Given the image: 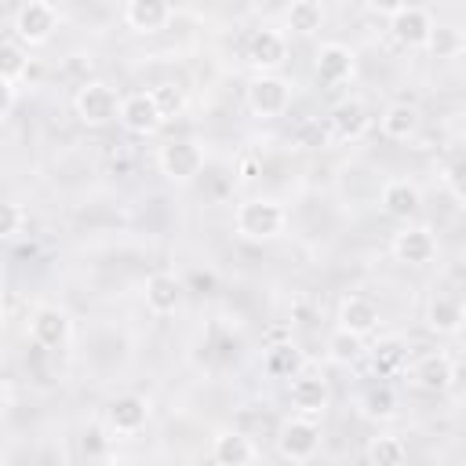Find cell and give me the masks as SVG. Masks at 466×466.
<instances>
[{
  "label": "cell",
  "mask_w": 466,
  "mask_h": 466,
  "mask_svg": "<svg viewBox=\"0 0 466 466\" xmlns=\"http://www.w3.org/2000/svg\"><path fill=\"white\" fill-rule=\"evenodd\" d=\"M233 229L244 240H277L288 229V208L277 197H248L233 211Z\"/></svg>",
  "instance_id": "cell-1"
},
{
  "label": "cell",
  "mask_w": 466,
  "mask_h": 466,
  "mask_svg": "<svg viewBox=\"0 0 466 466\" xmlns=\"http://www.w3.org/2000/svg\"><path fill=\"white\" fill-rule=\"evenodd\" d=\"M204 164H208V157H204L200 142H193V138H171V142H164L160 153H157L160 175H164L167 182H175V186L197 182L200 171H204Z\"/></svg>",
  "instance_id": "cell-2"
},
{
  "label": "cell",
  "mask_w": 466,
  "mask_h": 466,
  "mask_svg": "<svg viewBox=\"0 0 466 466\" xmlns=\"http://www.w3.org/2000/svg\"><path fill=\"white\" fill-rule=\"evenodd\" d=\"M244 106L251 116L258 120H273V116H284L288 106H291V84L277 73H258L248 80L244 87Z\"/></svg>",
  "instance_id": "cell-3"
},
{
  "label": "cell",
  "mask_w": 466,
  "mask_h": 466,
  "mask_svg": "<svg viewBox=\"0 0 466 466\" xmlns=\"http://www.w3.org/2000/svg\"><path fill=\"white\" fill-rule=\"evenodd\" d=\"M116 109H120V95L106 84V80H84L73 95V113L80 124L87 127H106L116 120Z\"/></svg>",
  "instance_id": "cell-4"
},
{
  "label": "cell",
  "mask_w": 466,
  "mask_h": 466,
  "mask_svg": "<svg viewBox=\"0 0 466 466\" xmlns=\"http://www.w3.org/2000/svg\"><path fill=\"white\" fill-rule=\"evenodd\" d=\"M277 451L288 462H309L320 451V426L313 422V415H291L280 422L277 430Z\"/></svg>",
  "instance_id": "cell-5"
},
{
  "label": "cell",
  "mask_w": 466,
  "mask_h": 466,
  "mask_svg": "<svg viewBox=\"0 0 466 466\" xmlns=\"http://www.w3.org/2000/svg\"><path fill=\"white\" fill-rule=\"evenodd\" d=\"M55 29H58V11L47 0H25L15 15V40L25 47L47 44L55 36Z\"/></svg>",
  "instance_id": "cell-6"
},
{
  "label": "cell",
  "mask_w": 466,
  "mask_h": 466,
  "mask_svg": "<svg viewBox=\"0 0 466 466\" xmlns=\"http://www.w3.org/2000/svg\"><path fill=\"white\" fill-rule=\"evenodd\" d=\"M69 335H73V320H69V313L62 306H55V302L33 306V313H29V339L40 350H58V346L69 342Z\"/></svg>",
  "instance_id": "cell-7"
},
{
  "label": "cell",
  "mask_w": 466,
  "mask_h": 466,
  "mask_svg": "<svg viewBox=\"0 0 466 466\" xmlns=\"http://www.w3.org/2000/svg\"><path fill=\"white\" fill-rule=\"evenodd\" d=\"M390 248H393V258L404 262V266H430L437 258V237L422 222H404L393 233V244Z\"/></svg>",
  "instance_id": "cell-8"
},
{
  "label": "cell",
  "mask_w": 466,
  "mask_h": 466,
  "mask_svg": "<svg viewBox=\"0 0 466 466\" xmlns=\"http://www.w3.org/2000/svg\"><path fill=\"white\" fill-rule=\"evenodd\" d=\"M408 375H411V382L419 386V390H426V393H444V390H451L455 382H459V364L448 357V353H422V357H415L411 360V368H404Z\"/></svg>",
  "instance_id": "cell-9"
},
{
  "label": "cell",
  "mask_w": 466,
  "mask_h": 466,
  "mask_svg": "<svg viewBox=\"0 0 466 466\" xmlns=\"http://www.w3.org/2000/svg\"><path fill=\"white\" fill-rule=\"evenodd\" d=\"M288 400L299 415H324V408L331 404V386L324 375L302 368L288 379Z\"/></svg>",
  "instance_id": "cell-10"
},
{
  "label": "cell",
  "mask_w": 466,
  "mask_h": 466,
  "mask_svg": "<svg viewBox=\"0 0 466 466\" xmlns=\"http://www.w3.org/2000/svg\"><path fill=\"white\" fill-rule=\"evenodd\" d=\"M116 120L124 124L127 135H138V138L157 135L160 124H164V116H160V109H157V102H153L149 91H131V95H124V98H120V109H116Z\"/></svg>",
  "instance_id": "cell-11"
},
{
  "label": "cell",
  "mask_w": 466,
  "mask_h": 466,
  "mask_svg": "<svg viewBox=\"0 0 466 466\" xmlns=\"http://www.w3.org/2000/svg\"><path fill=\"white\" fill-rule=\"evenodd\" d=\"M433 15L419 4H404L400 11L390 15V36L400 44V47H426L430 33H433Z\"/></svg>",
  "instance_id": "cell-12"
},
{
  "label": "cell",
  "mask_w": 466,
  "mask_h": 466,
  "mask_svg": "<svg viewBox=\"0 0 466 466\" xmlns=\"http://www.w3.org/2000/svg\"><path fill=\"white\" fill-rule=\"evenodd\" d=\"M313 73H317L320 84L342 87V84H350L353 73H357V55H353L346 44H339V40L320 44V51H317V58H313Z\"/></svg>",
  "instance_id": "cell-13"
},
{
  "label": "cell",
  "mask_w": 466,
  "mask_h": 466,
  "mask_svg": "<svg viewBox=\"0 0 466 466\" xmlns=\"http://www.w3.org/2000/svg\"><path fill=\"white\" fill-rule=\"evenodd\" d=\"M368 127H371V113H368V106L360 98H342L328 113V131L339 142H357V138L368 135Z\"/></svg>",
  "instance_id": "cell-14"
},
{
  "label": "cell",
  "mask_w": 466,
  "mask_h": 466,
  "mask_svg": "<svg viewBox=\"0 0 466 466\" xmlns=\"http://www.w3.org/2000/svg\"><path fill=\"white\" fill-rule=\"evenodd\" d=\"M379 208L397 222H411L422 208V189L411 178H386L379 189Z\"/></svg>",
  "instance_id": "cell-15"
},
{
  "label": "cell",
  "mask_w": 466,
  "mask_h": 466,
  "mask_svg": "<svg viewBox=\"0 0 466 466\" xmlns=\"http://www.w3.org/2000/svg\"><path fill=\"white\" fill-rule=\"evenodd\" d=\"M146 422H149V404H146V397H138V393H120V397L106 408V426H109V433H116V437H135V433L146 430Z\"/></svg>",
  "instance_id": "cell-16"
},
{
  "label": "cell",
  "mask_w": 466,
  "mask_h": 466,
  "mask_svg": "<svg viewBox=\"0 0 466 466\" xmlns=\"http://www.w3.org/2000/svg\"><path fill=\"white\" fill-rule=\"evenodd\" d=\"M426 328L433 335H459L462 331V320H466V309H462V299L455 291H433L426 299V313H422Z\"/></svg>",
  "instance_id": "cell-17"
},
{
  "label": "cell",
  "mask_w": 466,
  "mask_h": 466,
  "mask_svg": "<svg viewBox=\"0 0 466 466\" xmlns=\"http://www.w3.org/2000/svg\"><path fill=\"white\" fill-rule=\"evenodd\" d=\"M244 55H248V62L255 69L269 73V69L284 66V58H288V36L280 29H255L248 36V44H244Z\"/></svg>",
  "instance_id": "cell-18"
},
{
  "label": "cell",
  "mask_w": 466,
  "mask_h": 466,
  "mask_svg": "<svg viewBox=\"0 0 466 466\" xmlns=\"http://www.w3.org/2000/svg\"><path fill=\"white\" fill-rule=\"evenodd\" d=\"M142 295H146V309H149V313L171 317V313L182 306L186 288H182V280H178L175 273H164V269H160V273H149V277H146Z\"/></svg>",
  "instance_id": "cell-19"
},
{
  "label": "cell",
  "mask_w": 466,
  "mask_h": 466,
  "mask_svg": "<svg viewBox=\"0 0 466 466\" xmlns=\"http://www.w3.org/2000/svg\"><path fill=\"white\" fill-rule=\"evenodd\" d=\"M335 328L368 339V335L379 328V306H375L368 295H346V299L339 302V309H335Z\"/></svg>",
  "instance_id": "cell-20"
},
{
  "label": "cell",
  "mask_w": 466,
  "mask_h": 466,
  "mask_svg": "<svg viewBox=\"0 0 466 466\" xmlns=\"http://www.w3.org/2000/svg\"><path fill=\"white\" fill-rule=\"evenodd\" d=\"M419 127H422V113L411 102H390L379 116V131L390 142H411L419 135Z\"/></svg>",
  "instance_id": "cell-21"
},
{
  "label": "cell",
  "mask_w": 466,
  "mask_h": 466,
  "mask_svg": "<svg viewBox=\"0 0 466 466\" xmlns=\"http://www.w3.org/2000/svg\"><path fill=\"white\" fill-rule=\"evenodd\" d=\"M364 357L379 379H393V375H404L408 368V342L400 335H386L371 350H364Z\"/></svg>",
  "instance_id": "cell-22"
},
{
  "label": "cell",
  "mask_w": 466,
  "mask_h": 466,
  "mask_svg": "<svg viewBox=\"0 0 466 466\" xmlns=\"http://www.w3.org/2000/svg\"><path fill=\"white\" fill-rule=\"evenodd\" d=\"M211 459L222 462V466H244V462H255L258 459V448L240 430H218L211 437Z\"/></svg>",
  "instance_id": "cell-23"
},
{
  "label": "cell",
  "mask_w": 466,
  "mask_h": 466,
  "mask_svg": "<svg viewBox=\"0 0 466 466\" xmlns=\"http://www.w3.org/2000/svg\"><path fill=\"white\" fill-rule=\"evenodd\" d=\"M124 22L135 33H160L171 22V0H127Z\"/></svg>",
  "instance_id": "cell-24"
},
{
  "label": "cell",
  "mask_w": 466,
  "mask_h": 466,
  "mask_svg": "<svg viewBox=\"0 0 466 466\" xmlns=\"http://www.w3.org/2000/svg\"><path fill=\"white\" fill-rule=\"evenodd\" d=\"M324 22V7L317 0H291L288 11H284V25L295 33V36H313Z\"/></svg>",
  "instance_id": "cell-25"
},
{
  "label": "cell",
  "mask_w": 466,
  "mask_h": 466,
  "mask_svg": "<svg viewBox=\"0 0 466 466\" xmlns=\"http://www.w3.org/2000/svg\"><path fill=\"white\" fill-rule=\"evenodd\" d=\"M364 459L371 466H400L408 459V441L404 437H393V433H382V437H371L368 448H364Z\"/></svg>",
  "instance_id": "cell-26"
},
{
  "label": "cell",
  "mask_w": 466,
  "mask_h": 466,
  "mask_svg": "<svg viewBox=\"0 0 466 466\" xmlns=\"http://www.w3.org/2000/svg\"><path fill=\"white\" fill-rule=\"evenodd\" d=\"M364 357V339L360 335H350V331H342V328H335L331 335H328V360L335 364V368H350V364H357Z\"/></svg>",
  "instance_id": "cell-27"
},
{
  "label": "cell",
  "mask_w": 466,
  "mask_h": 466,
  "mask_svg": "<svg viewBox=\"0 0 466 466\" xmlns=\"http://www.w3.org/2000/svg\"><path fill=\"white\" fill-rule=\"evenodd\" d=\"M302 368H306V357H302V350L291 346V342H280V346H273V350L266 353V371H269L273 379H291V375L302 371Z\"/></svg>",
  "instance_id": "cell-28"
},
{
  "label": "cell",
  "mask_w": 466,
  "mask_h": 466,
  "mask_svg": "<svg viewBox=\"0 0 466 466\" xmlns=\"http://www.w3.org/2000/svg\"><path fill=\"white\" fill-rule=\"evenodd\" d=\"M360 408H364L368 419H375V422H390V419L397 415V393H393V386H386V382L371 386V390L364 393Z\"/></svg>",
  "instance_id": "cell-29"
},
{
  "label": "cell",
  "mask_w": 466,
  "mask_h": 466,
  "mask_svg": "<svg viewBox=\"0 0 466 466\" xmlns=\"http://www.w3.org/2000/svg\"><path fill=\"white\" fill-rule=\"evenodd\" d=\"M25 73H29L25 44H18V40H0V76L11 80V84H18Z\"/></svg>",
  "instance_id": "cell-30"
},
{
  "label": "cell",
  "mask_w": 466,
  "mask_h": 466,
  "mask_svg": "<svg viewBox=\"0 0 466 466\" xmlns=\"http://www.w3.org/2000/svg\"><path fill=\"white\" fill-rule=\"evenodd\" d=\"M291 142H295L299 149H324V146L331 142V131H328V124H320L317 116H302V120L291 127Z\"/></svg>",
  "instance_id": "cell-31"
},
{
  "label": "cell",
  "mask_w": 466,
  "mask_h": 466,
  "mask_svg": "<svg viewBox=\"0 0 466 466\" xmlns=\"http://www.w3.org/2000/svg\"><path fill=\"white\" fill-rule=\"evenodd\" d=\"M149 95H153V102H157V109H160L164 120H175V116L186 109V95H182V87H175V84H153Z\"/></svg>",
  "instance_id": "cell-32"
},
{
  "label": "cell",
  "mask_w": 466,
  "mask_h": 466,
  "mask_svg": "<svg viewBox=\"0 0 466 466\" xmlns=\"http://www.w3.org/2000/svg\"><path fill=\"white\" fill-rule=\"evenodd\" d=\"M426 47H430L437 58H455V55L462 51V36H459V29H455V25H433V33H430Z\"/></svg>",
  "instance_id": "cell-33"
},
{
  "label": "cell",
  "mask_w": 466,
  "mask_h": 466,
  "mask_svg": "<svg viewBox=\"0 0 466 466\" xmlns=\"http://www.w3.org/2000/svg\"><path fill=\"white\" fill-rule=\"evenodd\" d=\"M22 226H25V211H22L15 200H0V240L18 237Z\"/></svg>",
  "instance_id": "cell-34"
},
{
  "label": "cell",
  "mask_w": 466,
  "mask_h": 466,
  "mask_svg": "<svg viewBox=\"0 0 466 466\" xmlns=\"http://www.w3.org/2000/svg\"><path fill=\"white\" fill-rule=\"evenodd\" d=\"M15 102H18V87H15L11 80H4V76H0V120H7V116H11Z\"/></svg>",
  "instance_id": "cell-35"
},
{
  "label": "cell",
  "mask_w": 466,
  "mask_h": 466,
  "mask_svg": "<svg viewBox=\"0 0 466 466\" xmlns=\"http://www.w3.org/2000/svg\"><path fill=\"white\" fill-rule=\"evenodd\" d=\"M459 171H462V164H459V157H455V160H448V164H444V171H441V175H444V186L451 189V197H455V200H462V186H459Z\"/></svg>",
  "instance_id": "cell-36"
},
{
  "label": "cell",
  "mask_w": 466,
  "mask_h": 466,
  "mask_svg": "<svg viewBox=\"0 0 466 466\" xmlns=\"http://www.w3.org/2000/svg\"><path fill=\"white\" fill-rule=\"evenodd\" d=\"M368 4V11H375V15H382V18H390L393 11H400L408 0H364Z\"/></svg>",
  "instance_id": "cell-37"
},
{
  "label": "cell",
  "mask_w": 466,
  "mask_h": 466,
  "mask_svg": "<svg viewBox=\"0 0 466 466\" xmlns=\"http://www.w3.org/2000/svg\"><path fill=\"white\" fill-rule=\"evenodd\" d=\"M7 411H11V390H7L4 382H0V419H4Z\"/></svg>",
  "instance_id": "cell-38"
},
{
  "label": "cell",
  "mask_w": 466,
  "mask_h": 466,
  "mask_svg": "<svg viewBox=\"0 0 466 466\" xmlns=\"http://www.w3.org/2000/svg\"><path fill=\"white\" fill-rule=\"evenodd\" d=\"M4 324H7V306H4V299H0V331H4Z\"/></svg>",
  "instance_id": "cell-39"
}]
</instances>
